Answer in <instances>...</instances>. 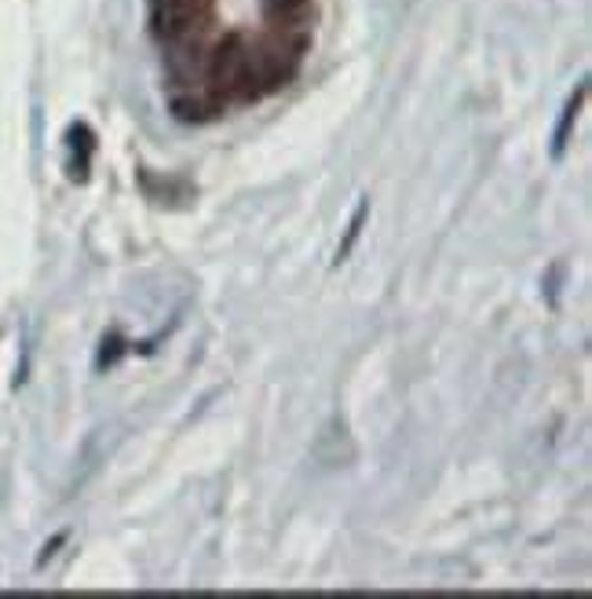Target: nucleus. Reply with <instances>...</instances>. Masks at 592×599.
Segmentation results:
<instances>
[{"mask_svg":"<svg viewBox=\"0 0 592 599\" xmlns=\"http://www.w3.org/2000/svg\"><path fill=\"white\" fill-rule=\"evenodd\" d=\"M161 89L180 124H217L300 78L319 0H147Z\"/></svg>","mask_w":592,"mask_h":599,"instance_id":"nucleus-1","label":"nucleus"}]
</instances>
